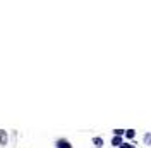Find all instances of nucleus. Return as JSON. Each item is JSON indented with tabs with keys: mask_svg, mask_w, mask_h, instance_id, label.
<instances>
[{
	"mask_svg": "<svg viewBox=\"0 0 151 148\" xmlns=\"http://www.w3.org/2000/svg\"><path fill=\"white\" fill-rule=\"evenodd\" d=\"M57 147H58V148H72V147H70V143H69L67 139H58V141H57Z\"/></svg>",
	"mask_w": 151,
	"mask_h": 148,
	"instance_id": "1",
	"label": "nucleus"
},
{
	"mask_svg": "<svg viewBox=\"0 0 151 148\" xmlns=\"http://www.w3.org/2000/svg\"><path fill=\"white\" fill-rule=\"evenodd\" d=\"M0 145H7V133L0 131Z\"/></svg>",
	"mask_w": 151,
	"mask_h": 148,
	"instance_id": "2",
	"label": "nucleus"
},
{
	"mask_svg": "<svg viewBox=\"0 0 151 148\" xmlns=\"http://www.w3.org/2000/svg\"><path fill=\"white\" fill-rule=\"evenodd\" d=\"M112 143L117 145V147H122V138H120V136H115V138L112 139Z\"/></svg>",
	"mask_w": 151,
	"mask_h": 148,
	"instance_id": "3",
	"label": "nucleus"
},
{
	"mask_svg": "<svg viewBox=\"0 0 151 148\" xmlns=\"http://www.w3.org/2000/svg\"><path fill=\"white\" fill-rule=\"evenodd\" d=\"M93 143H94V145H96L98 148H100L101 145H103V139H101V138H94V139H93Z\"/></svg>",
	"mask_w": 151,
	"mask_h": 148,
	"instance_id": "4",
	"label": "nucleus"
},
{
	"mask_svg": "<svg viewBox=\"0 0 151 148\" xmlns=\"http://www.w3.org/2000/svg\"><path fill=\"white\" fill-rule=\"evenodd\" d=\"M134 134H136V133H134V129H129L127 133H125V136H127V138H134Z\"/></svg>",
	"mask_w": 151,
	"mask_h": 148,
	"instance_id": "5",
	"label": "nucleus"
},
{
	"mask_svg": "<svg viewBox=\"0 0 151 148\" xmlns=\"http://www.w3.org/2000/svg\"><path fill=\"white\" fill-rule=\"evenodd\" d=\"M144 143H146V145L151 143V134H146V136H144Z\"/></svg>",
	"mask_w": 151,
	"mask_h": 148,
	"instance_id": "6",
	"label": "nucleus"
},
{
	"mask_svg": "<svg viewBox=\"0 0 151 148\" xmlns=\"http://www.w3.org/2000/svg\"><path fill=\"white\" fill-rule=\"evenodd\" d=\"M122 134H124L122 129H115V136H122Z\"/></svg>",
	"mask_w": 151,
	"mask_h": 148,
	"instance_id": "7",
	"label": "nucleus"
},
{
	"mask_svg": "<svg viewBox=\"0 0 151 148\" xmlns=\"http://www.w3.org/2000/svg\"><path fill=\"white\" fill-rule=\"evenodd\" d=\"M120 148H134V147H132V145H127V143H122V147Z\"/></svg>",
	"mask_w": 151,
	"mask_h": 148,
	"instance_id": "8",
	"label": "nucleus"
}]
</instances>
